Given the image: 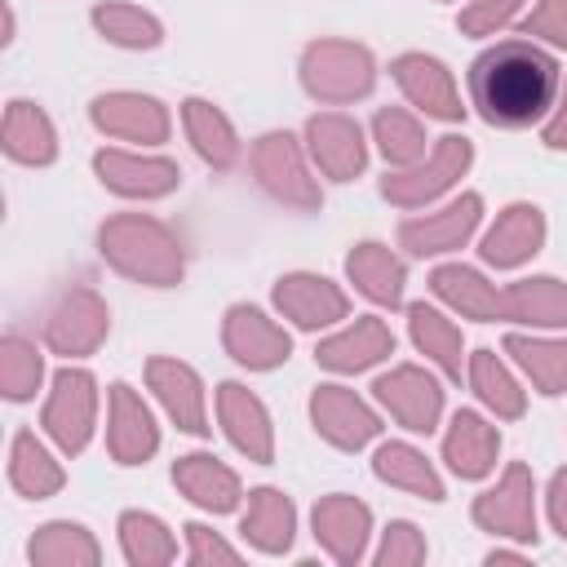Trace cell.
<instances>
[{"instance_id":"1","label":"cell","mask_w":567,"mask_h":567,"mask_svg":"<svg viewBox=\"0 0 567 567\" xmlns=\"http://www.w3.org/2000/svg\"><path fill=\"white\" fill-rule=\"evenodd\" d=\"M558 93V62L532 40H501L470 62V102L492 128L536 124Z\"/></svg>"},{"instance_id":"2","label":"cell","mask_w":567,"mask_h":567,"mask_svg":"<svg viewBox=\"0 0 567 567\" xmlns=\"http://www.w3.org/2000/svg\"><path fill=\"white\" fill-rule=\"evenodd\" d=\"M102 257H111L124 275L146 279L155 288L182 275V248L173 235L151 217H115L102 226Z\"/></svg>"},{"instance_id":"3","label":"cell","mask_w":567,"mask_h":567,"mask_svg":"<svg viewBox=\"0 0 567 567\" xmlns=\"http://www.w3.org/2000/svg\"><path fill=\"white\" fill-rule=\"evenodd\" d=\"M301 80L315 97L350 102V97H363L372 89V58L359 44L323 40V44H310V53L301 62Z\"/></svg>"},{"instance_id":"4","label":"cell","mask_w":567,"mask_h":567,"mask_svg":"<svg viewBox=\"0 0 567 567\" xmlns=\"http://www.w3.org/2000/svg\"><path fill=\"white\" fill-rule=\"evenodd\" d=\"M377 399L385 403V412L403 425V430H416V434H430L434 421H439V408H443V390L430 372L403 363L394 372H385L377 385Z\"/></svg>"},{"instance_id":"5","label":"cell","mask_w":567,"mask_h":567,"mask_svg":"<svg viewBox=\"0 0 567 567\" xmlns=\"http://www.w3.org/2000/svg\"><path fill=\"white\" fill-rule=\"evenodd\" d=\"M474 518L496 536L532 540L536 536V514H532V474H527V465H509L505 478L474 501Z\"/></svg>"},{"instance_id":"6","label":"cell","mask_w":567,"mask_h":567,"mask_svg":"<svg viewBox=\"0 0 567 567\" xmlns=\"http://www.w3.org/2000/svg\"><path fill=\"white\" fill-rule=\"evenodd\" d=\"M252 168L261 177V186L284 199V204H297V208H315L319 204V190L315 182L306 177V164L297 155V142L288 133H266L252 151Z\"/></svg>"},{"instance_id":"7","label":"cell","mask_w":567,"mask_h":567,"mask_svg":"<svg viewBox=\"0 0 567 567\" xmlns=\"http://www.w3.org/2000/svg\"><path fill=\"white\" fill-rule=\"evenodd\" d=\"M93 377L80 372V368H62L58 381H53V399L44 408V425L49 434L66 447V452H80L89 443V430H93Z\"/></svg>"},{"instance_id":"8","label":"cell","mask_w":567,"mask_h":567,"mask_svg":"<svg viewBox=\"0 0 567 567\" xmlns=\"http://www.w3.org/2000/svg\"><path fill=\"white\" fill-rule=\"evenodd\" d=\"M478 208L483 199L478 195H461L456 204H447L443 213H430V217H416V221H403L399 226V244L412 252V257H434V252H452L470 239V230L478 226Z\"/></svg>"},{"instance_id":"9","label":"cell","mask_w":567,"mask_h":567,"mask_svg":"<svg viewBox=\"0 0 567 567\" xmlns=\"http://www.w3.org/2000/svg\"><path fill=\"white\" fill-rule=\"evenodd\" d=\"M310 416H315V430L337 447H363L381 430L372 408L354 399L346 385H319L310 399Z\"/></svg>"},{"instance_id":"10","label":"cell","mask_w":567,"mask_h":567,"mask_svg":"<svg viewBox=\"0 0 567 567\" xmlns=\"http://www.w3.org/2000/svg\"><path fill=\"white\" fill-rule=\"evenodd\" d=\"M465 164H470V142H465V137H443L439 151H434V159H430L425 168L403 173V177H385L381 190H385V199H394V204H425V199H434L439 190H447V186L465 173Z\"/></svg>"},{"instance_id":"11","label":"cell","mask_w":567,"mask_h":567,"mask_svg":"<svg viewBox=\"0 0 567 567\" xmlns=\"http://www.w3.org/2000/svg\"><path fill=\"white\" fill-rule=\"evenodd\" d=\"M102 337H106V306L89 288L66 292L49 315V346L58 354H89Z\"/></svg>"},{"instance_id":"12","label":"cell","mask_w":567,"mask_h":567,"mask_svg":"<svg viewBox=\"0 0 567 567\" xmlns=\"http://www.w3.org/2000/svg\"><path fill=\"white\" fill-rule=\"evenodd\" d=\"M275 306L297 323V328H323L346 319V297L337 284L319 275H284L275 284Z\"/></svg>"},{"instance_id":"13","label":"cell","mask_w":567,"mask_h":567,"mask_svg":"<svg viewBox=\"0 0 567 567\" xmlns=\"http://www.w3.org/2000/svg\"><path fill=\"white\" fill-rule=\"evenodd\" d=\"M226 350L239 359V363H248V368H275V363H284L288 359V332L284 328H275L261 310H252V306H235L230 315H226Z\"/></svg>"},{"instance_id":"14","label":"cell","mask_w":567,"mask_h":567,"mask_svg":"<svg viewBox=\"0 0 567 567\" xmlns=\"http://www.w3.org/2000/svg\"><path fill=\"white\" fill-rule=\"evenodd\" d=\"M146 381L159 394L164 412L177 421V430H186V434H204L208 430L204 390H199V377L186 363H177V359H151L146 363Z\"/></svg>"},{"instance_id":"15","label":"cell","mask_w":567,"mask_h":567,"mask_svg":"<svg viewBox=\"0 0 567 567\" xmlns=\"http://www.w3.org/2000/svg\"><path fill=\"white\" fill-rule=\"evenodd\" d=\"M159 434L155 421L146 412V403L128 390V385H111V430H106V447L120 465H137L155 452Z\"/></svg>"},{"instance_id":"16","label":"cell","mask_w":567,"mask_h":567,"mask_svg":"<svg viewBox=\"0 0 567 567\" xmlns=\"http://www.w3.org/2000/svg\"><path fill=\"white\" fill-rule=\"evenodd\" d=\"M394 80H399V89H403L421 111H430V115H439V120H461V97H456L452 75H447V66H443L439 58H425V53L399 58V62H394Z\"/></svg>"},{"instance_id":"17","label":"cell","mask_w":567,"mask_h":567,"mask_svg":"<svg viewBox=\"0 0 567 567\" xmlns=\"http://www.w3.org/2000/svg\"><path fill=\"white\" fill-rule=\"evenodd\" d=\"M368 523H372V514L354 496H328L315 505V536L337 563H354L363 554Z\"/></svg>"},{"instance_id":"18","label":"cell","mask_w":567,"mask_h":567,"mask_svg":"<svg viewBox=\"0 0 567 567\" xmlns=\"http://www.w3.org/2000/svg\"><path fill=\"white\" fill-rule=\"evenodd\" d=\"M545 239V217L536 204H514L496 217V226L483 235V261L492 266H518L527 261Z\"/></svg>"},{"instance_id":"19","label":"cell","mask_w":567,"mask_h":567,"mask_svg":"<svg viewBox=\"0 0 567 567\" xmlns=\"http://www.w3.org/2000/svg\"><path fill=\"white\" fill-rule=\"evenodd\" d=\"M385 354H394V337H390V328L381 323V319H354V328H346V332H337V337H328L319 350H315V359L323 363V368H332V372H359V368H372L377 359H385Z\"/></svg>"},{"instance_id":"20","label":"cell","mask_w":567,"mask_h":567,"mask_svg":"<svg viewBox=\"0 0 567 567\" xmlns=\"http://www.w3.org/2000/svg\"><path fill=\"white\" fill-rule=\"evenodd\" d=\"M217 416H221L230 443H235L244 456L270 461V416H266V408H261L244 385L226 381V385L217 390Z\"/></svg>"},{"instance_id":"21","label":"cell","mask_w":567,"mask_h":567,"mask_svg":"<svg viewBox=\"0 0 567 567\" xmlns=\"http://www.w3.org/2000/svg\"><path fill=\"white\" fill-rule=\"evenodd\" d=\"M93 120H97V128H106L115 137H128V142H164V133H168L164 106L155 97H137V93L97 97Z\"/></svg>"},{"instance_id":"22","label":"cell","mask_w":567,"mask_h":567,"mask_svg":"<svg viewBox=\"0 0 567 567\" xmlns=\"http://www.w3.org/2000/svg\"><path fill=\"white\" fill-rule=\"evenodd\" d=\"M310 151L319 159V168L337 182H350L359 168H363V137H359V124L346 120V115H315L310 120Z\"/></svg>"},{"instance_id":"23","label":"cell","mask_w":567,"mask_h":567,"mask_svg":"<svg viewBox=\"0 0 567 567\" xmlns=\"http://www.w3.org/2000/svg\"><path fill=\"white\" fill-rule=\"evenodd\" d=\"M496 447H501V439H496V430L478 412H456L452 416V430L443 439V456H447L452 474L483 478L496 465Z\"/></svg>"},{"instance_id":"24","label":"cell","mask_w":567,"mask_h":567,"mask_svg":"<svg viewBox=\"0 0 567 567\" xmlns=\"http://www.w3.org/2000/svg\"><path fill=\"white\" fill-rule=\"evenodd\" d=\"M173 483H177L195 505H204V509H213V514H226V509H235V501H239V478H235L217 456H204V452L182 456V461L173 465Z\"/></svg>"},{"instance_id":"25","label":"cell","mask_w":567,"mask_h":567,"mask_svg":"<svg viewBox=\"0 0 567 567\" xmlns=\"http://www.w3.org/2000/svg\"><path fill=\"white\" fill-rule=\"evenodd\" d=\"M93 164H97V177L120 195H164L177 186V164L168 159H137L124 151H102Z\"/></svg>"},{"instance_id":"26","label":"cell","mask_w":567,"mask_h":567,"mask_svg":"<svg viewBox=\"0 0 567 567\" xmlns=\"http://www.w3.org/2000/svg\"><path fill=\"white\" fill-rule=\"evenodd\" d=\"M501 319H523L540 328L567 323V284L558 279H523L501 292Z\"/></svg>"},{"instance_id":"27","label":"cell","mask_w":567,"mask_h":567,"mask_svg":"<svg viewBox=\"0 0 567 567\" xmlns=\"http://www.w3.org/2000/svg\"><path fill=\"white\" fill-rule=\"evenodd\" d=\"M346 270H350V279L359 284L363 297H372V301H381V306H399V301H403V261H399L390 248H381V244H359V248L350 252Z\"/></svg>"},{"instance_id":"28","label":"cell","mask_w":567,"mask_h":567,"mask_svg":"<svg viewBox=\"0 0 567 567\" xmlns=\"http://www.w3.org/2000/svg\"><path fill=\"white\" fill-rule=\"evenodd\" d=\"M257 549L266 554H284L292 545V505L284 492L275 487H257L248 496V514H244V527H239Z\"/></svg>"},{"instance_id":"29","label":"cell","mask_w":567,"mask_h":567,"mask_svg":"<svg viewBox=\"0 0 567 567\" xmlns=\"http://www.w3.org/2000/svg\"><path fill=\"white\" fill-rule=\"evenodd\" d=\"M372 470H377V478L390 483V487H403V492H412V496H421V501H443L439 474H434L430 461H425L416 447H408V443H385V447H377Z\"/></svg>"},{"instance_id":"30","label":"cell","mask_w":567,"mask_h":567,"mask_svg":"<svg viewBox=\"0 0 567 567\" xmlns=\"http://www.w3.org/2000/svg\"><path fill=\"white\" fill-rule=\"evenodd\" d=\"M182 120H186V133H190L195 151H199L208 164H217V168H230V164H235L239 142H235L230 120H226L217 106H208V102H199V97H186V102H182Z\"/></svg>"},{"instance_id":"31","label":"cell","mask_w":567,"mask_h":567,"mask_svg":"<svg viewBox=\"0 0 567 567\" xmlns=\"http://www.w3.org/2000/svg\"><path fill=\"white\" fill-rule=\"evenodd\" d=\"M430 284L461 315H470V319H501V292L478 270H470V266H439Z\"/></svg>"},{"instance_id":"32","label":"cell","mask_w":567,"mask_h":567,"mask_svg":"<svg viewBox=\"0 0 567 567\" xmlns=\"http://www.w3.org/2000/svg\"><path fill=\"white\" fill-rule=\"evenodd\" d=\"M4 151L22 164H49L53 159V124L44 120L40 106L31 102H9V115H4Z\"/></svg>"},{"instance_id":"33","label":"cell","mask_w":567,"mask_h":567,"mask_svg":"<svg viewBox=\"0 0 567 567\" xmlns=\"http://www.w3.org/2000/svg\"><path fill=\"white\" fill-rule=\"evenodd\" d=\"M505 350L514 363L540 385V394H563L567 390V341H540V337H505Z\"/></svg>"},{"instance_id":"34","label":"cell","mask_w":567,"mask_h":567,"mask_svg":"<svg viewBox=\"0 0 567 567\" xmlns=\"http://www.w3.org/2000/svg\"><path fill=\"white\" fill-rule=\"evenodd\" d=\"M408 323H412V341L447 372V377H461V332H456V323L452 319H443L434 306H425V301H416L412 310H408Z\"/></svg>"},{"instance_id":"35","label":"cell","mask_w":567,"mask_h":567,"mask_svg":"<svg viewBox=\"0 0 567 567\" xmlns=\"http://www.w3.org/2000/svg\"><path fill=\"white\" fill-rule=\"evenodd\" d=\"M93 27L111 40V44H124V49H155L164 40L159 22L133 4H97L93 9Z\"/></svg>"},{"instance_id":"36","label":"cell","mask_w":567,"mask_h":567,"mask_svg":"<svg viewBox=\"0 0 567 567\" xmlns=\"http://www.w3.org/2000/svg\"><path fill=\"white\" fill-rule=\"evenodd\" d=\"M9 478L22 496H49L62 487V470L53 465V456L35 443V434H18L13 439V465H9Z\"/></svg>"},{"instance_id":"37","label":"cell","mask_w":567,"mask_h":567,"mask_svg":"<svg viewBox=\"0 0 567 567\" xmlns=\"http://www.w3.org/2000/svg\"><path fill=\"white\" fill-rule=\"evenodd\" d=\"M120 540H124V558L128 563H142V567L146 563H168L177 554L168 527L155 514H137V509H128L120 518Z\"/></svg>"},{"instance_id":"38","label":"cell","mask_w":567,"mask_h":567,"mask_svg":"<svg viewBox=\"0 0 567 567\" xmlns=\"http://www.w3.org/2000/svg\"><path fill=\"white\" fill-rule=\"evenodd\" d=\"M470 381H474L478 399H483L496 416H518V412H523V390H518L514 377L496 363L492 350H474V359H470Z\"/></svg>"},{"instance_id":"39","label":"cell","mask_w":567,"mask_h":567,"mask_svg":"<svg viewBox=\"0 0 567 567\" xmlns=\"http://www.w3.org/2000/svg\"><path fill=\"white\" fill-rule=\"evenodd\" d=\"M372 128H377L381 155H385L390 164H416V159L425 155V133H421V124H416L408 111H399V106L377 111Z\"/></svg>"},{"instance_id":"40","label":"cell","mask_w":567,"mask_h":567,"mask_svg":"<svg viewBox=\"0 0 567 567\" xmlns=\"http://www.w3.org/2000/svg\"><path fill=\"white\" fill-rule=\"evenodd\" d=\"M31 563H97V545L80 523H49L31 540Z\"/></svg>"},{"instance_id":"41","label":"cell","mask_w":567,"mask_h":567,"mask_svg":"<svg viewBox=\"0 0 567 567\" xmlns=\"http://www.w3.org/2000/svg\"><path fill=\"white\" fill-rule=\"evenodd\" d=\"M40 385V354L22 337H4V394L9 399H31Z\"/></svg>"},{"instance_id":"42","label":"cell","mask_w":567,"mask_h":567,"mask_svg":"<svg viewBox=\"0 0 567 567\" xmlns=\"http://www.w3.org/2000/svg\"><path fill=\"white\" fill-rule=\"evenodd\" d=\"M425 558V540L412 523H390L385 527V540L377 549V563L381 567H394V563H421Z\"/></svg>"},{"instance_id":"43","label":"cell","mask_w":567,"mask_h":567,"mask_svg":"<svg viewBox=\"0 0 567 567\" xmlns=\"http://www.w3.org/2000/svg\"><path fill=\"white\" fill-rule=\"evenodd\" d=\"M523 31H527V35H545V40H554L558 49H567V0H540V4L527 13Z\"/></svg>"},{"instance_id":"44","label":"cell","mask_w":567,"mask_h":567,"mask_svg":"<svg viewBox=\"0 0 567 567\" xmlns=\"http://www.w3.org/2000/svg\"><path fill=\"white\" fill-rule=\"evenodd\" d=\"M523 0H474L465 13H461V31L470 35H483V31H496L501 22H509L518 13Z\"/></svg>"},{"instance_id":"45","label":"cell","mask_w":567,"mask_h":567,"mask_svg":"<svg viewBox=\"0 0 567 567\" xmlns=\"http://www.w3.org/2000/svg\"><path fill=\"white\" fill-rule=\"evenodd\" d=\"M186 540H190V563H235V558H239L235 545H226L221 536H213V532L199 527V523L186 527Z\"/></svg>"},{"instance_id":"46","label":"cell","mask_w":567,"mask_h":567,"mask_svg":"<svg viewBox=\"0 0 567 567\" xmlns=\"http://www.w3.org/2000/svg\"><path fill=\"white\" fill-rule=\"evenodd\" d=\"M549 518H554V527H558L563 540H567V470L554 474V487H549Z\"/></svg>"},{"instance_id":"47","label":"cell","mask_w":567,"mask_h":567,"mask_svg":"<svg viewBox=\"0 0 567 567\" xmlns=\"http://www.w3.org/2000/svg\"><path fill=\"white\" fill-rule=\"evenodd\" d=\"M545 142H549V146H567V97H563V111L549 120V128H545Z\"/></svg>"}]
</instances>
